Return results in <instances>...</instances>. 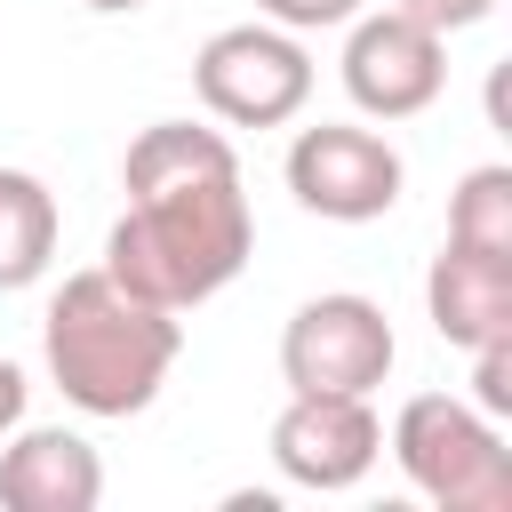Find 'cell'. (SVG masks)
<instances>
[{"label":"cell","instance_id":"cell-5","mask_svg":"<svg viewBox=\"0 0 512 512\" xmlns=\"http://www.w3.org/2000/svg\"><path fill=\"white\" fill-rule=\"evenodd\" d=\"M400 360V336L384 320L376 296L360 288H328V296H304L280 328V376L288 392H376Z\"/></svg>","mask_w":512,"mask_h":512},{"label":"cell","instance_id":"cell-6","mask_svg":"<svg viewBox=\"0 0 512 512\" xmlns=\"http://www.w3.org/2000/svg\"><path fill=\"white\" fill-rule=\"evenodd\" d=\"M288 192L304 216H328V224H376L400 208V184H408V160L392 136L360 128V120H320V128H296L288 144Z\"/></svg>","mask_w":512,"mask_h":512},{"label":"cell","instance_id":"cell-11","mask_svg":"<svg viewBox=\"0 0 512 512\" xmlns=\"http://www.w3.org/2000/svg\"><path fill=\"white\" fill-rule=\"evenodd\" d=\"M56 192L32 176V168H0V296L8 288H32L48 264H56Z\"/></svg>","mask_w":512,"mask_h":512},{"label":"cell","instance_id":"cell-7","mask_svg":"<svg viewBox=\"0 0 512 512\" xmlns=\"http://www.w3.org/2000/svg\"><path fill=\"white\" fill-rule=\"evenodd\" d=\"M344 96L368 120H416L448 88V32L400 16V8H360L344 24Z\"/></svg>","mask_w":512,"mask_h":512},{"label":"cell","instance_id":"cell-3","mask_svg":"<svg viewBox=\"0 0 512 512\" xmlns=\"http://www.w3.org/2000/svg\"><path fill=\"white\" fill-rule=\"evenodd\" d=\"M392 464L440 512H512V448L496 416L456 392H416L392 416Z\"/></svg>","mask_w":512,"mask_h":512},{"label":"cell","instance_id":"cell-14","mask_svg":"<svg viewBox=\"0 0 512 512\" xmlns=\"http://www.w3.org/2000/svg\"><path fill=\"white\" fill-rule=\"evenodd\" d=\"M368 0H256V16L264 24H288V32H336V24H352Z\"/></svg>","mask_w":512,"mask_h":512},{"label":"cell","instance_id":"cell-4","mask_svg":"<svg viewBox=\"0 0 512 512\" xmlns=\"http://www.w3.org/2000/svg\"><path fill=\"white\" fill-rule=\"evenodd\" d=\"M192 96L224 128H288L312 104V48L288 24H224L192 56Z\"/></svg>","mask_w":512,"mask_h":512},{"label":"cell","instance_id":"cell-9","mask_svg":"<svg viewBox=\"0 0 512 512\" xmlns=\"http://www.w3.org/2000/svg\"><path fill=\"white\" fill-rule=\"evenodd\" d=\"M0 504L8 512H96L104 456L72 424H16L0 448Z\"/></svg>","mask_w":512,"mask_h":512},{"label":"cell","instance_id":"cell-1","mask_svg":"<svg viewBox=\"0 0 512 512\" xmlns=\"http://www.w3.org/2000/svg\"><path fill=\"white\" fill-rule=\"evenodd\" d=\"M120 184H128V208L104 232V272L128 296H144L160 312H192L248 272L256 216H248L240 152L224 128L152 120L128 144Z\"/></svg>","mask_w":512,"mask_h":512},{"label":"cell","instance_id":"cell-13","mask_svg":"<svg viewBox=\"0 0 512 512\" xmlns=\"http://www.w3.org/2000/svg\"><path fill=\"white\" fill-rule=\"evenodd\" d=\"M472 408H480V416H496V424L512 416V336L472 352Z\"/></svg>","mask_w":512,"mask_h":512},{"label":"cell","instance_id":"cell-8","mask_svg":"<svg viewBox=\"0 0 512 512\" xmlns=\"http://www.w3.org/2000/svg\"><path fill=\"white\" fill-rule=\"evenodd\" d=\"M384 456V424L368 408V392H288V408L272 416V464L280 480L336 496L360 488Z\"/></svg>","mask_w":512,"mask_h":512},{"label":"cell","instance_id":"cell-15","mask_svg":"<svg viewBox=\"0 0 512 512\" xmlns=\"http://www.w3.org/2000/svg\"><path fill=\"white\" fill-rule=\"evenodd\" d=\"M392 8L416 16V24H432V32H472V24L496 16V0H392Z\"/></svg>","mask_w":512,"mask_h":512},{"label":"cell","instance_id":"cell-10","mask_svg":"<svg viewBox=\"0 0 512 512\" xmlns=\"http://www.w3.org/2000/svg\"><path fill=\"white\" fill-rule=\"evenodd\" d=\"M424 312H432V336L456 344V352L504 344L512 336V256L440 240V256L424 272Z\"/></svg>","mask_w":512,"mask_h":512},{"label":"cell","instance_id":"cell-17","mask_svg":"<svg viewBox=\"0 0 512 512\" xmlns=\"http://www.w3.org/2000/svg\"><path fill=\"white\" fill-rule=\"evenodd\" d=\"M80 8H96V16H136L144 0H80Z\"/></svg>","mask_w":512,"mask_h":512},{"label":"cell","instance_id":"cell-16","mask_svg":"<svg viewBox=\"0 0 512 512\" xmlns=\"http://www.w3.org/2000/svg\"><path fill=\"white\" fill-rule=\"evenodd\" d=\"M24 392H32V384H24V368H16V360H0V440L24 424Z\"/></svg>","mask_w":512,"mask_h":512},{"label":"cell","instance_id":"cell-12","mask_svg":"<svg viewBox=\"0 0 512 512\" xmlns=\"http://www.w3.org/2000/svg\"><path fill=\"white\" fill-rule=\"evenodd\" d=\"M448 240H456V248L512 256V168H504V160L472 168V176L448 192Z\"/></svg>","mask_w":512,"mask_h":512},{"label":"cell","instance_id":"cell-2","mask_svg":"<svg viewBox=\"0 0 512 512\" xmlns=\"http://www.w3.org/2000/svg\"><path fill=\"white\" fill-rule=\"evenodd\" d=\"M184 352V320L128 296L104 264L96 272H72L56 296H48V320H40V360L56 376V392L80 408V416H144L168 384Z\"/></svg>","mask_w":512,"mask_h":512}]
</instances>
